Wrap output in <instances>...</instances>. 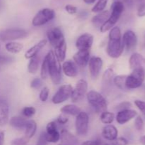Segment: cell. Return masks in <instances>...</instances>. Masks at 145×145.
Segmentation results:
<instances>
[{
	"instance_id": "6da1fadb",
	"label": "cell",
	"mask_w": 145,
	"mask_h": 145,
	"mask_svg": "<svg viewBox=\"0 0 145 145\" xmlns=\"http://www.w3.org/2000/svg\"><path fill=\"white\" fill-rule=\"evenodd\" d=\"M120 28L114 26L110 30L109 39L108 42L106 51L110 58H118L122 55L124 50Z\"/></svg>"
},
{
	"instance_id": "7a4b0ae2",
	"label": "cell",
	"mask_w": 145,
	"mask_h": 145,
	"mask_svg": "<svg viewBox=\"0 0 145 145\" xmlns=\"http://www.w3.org/2000/svg\"><path fill=\"white\" fill-rule=\"evenodd\" d=\"M49 68V76L53 84L59 85L62 82V67L53 51H50L46 55Z\"/></svg>"
},
{
	"instance_id": "3957f363",
	"label": "cell",
	"mask_w": 145,
	"mask_h": 145,
	"mask_svg": "<svg viewBox=\"0 0 145 145\" xmlns=\"http://www.w3.org/2000/svg\"><path fill=\"white\" fill-rule=\"evenodd\" d=\"M124 9L125 5L123 4L120 2H113L110 7L111 11L110 12V16L100 28L101 32L105 33L114 27L115 24L117 23V21L121 16Z\"/></svg>"
},
{
	"instance_id": "277c9868",
	"label": "cell",
	"mask_w": 145,
	"mask_h": 145,
	"mask_svg": "<svg viewBox=\"0 0 145 145\" xmlns=\"http://www.w3.org/2000/svg\"><path fill=\"white\" fill-rule=\"evenodd\" d=\"M86 98L89 103L97 112H104L107 109V101L104 97L95 90H90L86 93Z\"/></svg>"
},
{
	"instance_id": "5b68a950",
	"label": "cell",
	"mask_w": 145,
	"mask_h": 145,
	"mask_svg": "<svg viewBox=\"0 0 145 145\" xmlns=\"http://www.w3.org/2000/svg\"><path fill=\"white\" fill-rule=\"evenodd\" d=\"M145 79V69L136 68L127 75L126 78V87L127 89H135L142 85Z\"/></svg>"
},
{
	"instance_id": "8992f818",
	"label": "cell",
	"mask_w": 145,
	"mask_h": 145,
	"mask_svg": "<svg viewBox=\"0 0 145 145\" xmlns=\"http://www.w3.org/2000/svg\"><path fill=\"white\" fill-rule=\"evenodd\" d=\"M55 16V12L53 9L49 8L42 9L33 17L32 24L34 26H40L53 19Z\"/></svg>"
},
{
	"instance_id": "52a82bcc",
	"label": "cell",
	"mask_w": 145,
	"mask_h": 145,
	"mask_svg": "<svg viewBox=\"0 0 145 145\" xmlns=\"http://www.w3.org/2000/svg\"><path fill=\"white\" fill-rule=\"evenodd\" d=\"M89 115L86 112L81 111L79 115L76 116L75 119V129L77 135L85 136L87 134L89 130Z\"/></svg>"
},
{
	"instance_id": "ba28073f",
	"label": "cell",
	"mask_w": 145,
	"mask_h": 145,
	"mask_svg": "<svg viewBox=\"0 0 145 145\" xmlns=\"http://www.w3.org/2000/svg\"><path fill=\"white\" fill-rule=\"evenodd\" d=\"M28 36L26 31L21 28H8L0 32V40L2 41H11L24 38Z\"/></svg>"
},
{
	"instance_id": "9c48e42d",
	"label": "cell",
	"mask_w": 145,
	"mask_h": 145,
	"mask_svg": "<svg viewBox=\"0 0 145 145\" xmlns=\"http://www.w3.org/2000/svg\"><path fill=\"white\" fill-rule=\"evenodd\" d=\"M73 90V88L71 85H61L56 93L53 95L52 98V101L54 104H60L67 100L71 98Z\"/></svg>"
},
{
	"instance_id": "30bf717a",
	"label": "cell",
	"mask_w": 145,
	"mask_h": 145,
	"mask_svg": "<svg viewBox=\"0 0 145 145\" xmlns=\"http://www.w3.org/2000/svg\"><path fill=\"white\" fill-rule=\"evenodd\" d=\"M88 83L85 80L81 79L78 80L72 90V102H78L82 100L84 95L87 93Z\"/></svg>"
},
{
	"instance_id": "8fae6325",
	"label": "cell",
	"mask_w": 145,
	"mask_h": 145,
	"mask_svg": "<svg viewBox=\"0 0 145 145\" xmlns=\"http://www.w3.org/2000/svg\"><path fill=\"white\" fill-rule=\"evenodd\" d=\"M47 37L48 41L54 48L65 41L63 33L59 27H54L50 29L47 33Z\"/></svg>"
},
{
	"instance_id": "7c38bea8",
	"label": "cell",
	"mask_w": 145,
	"mask_h": 145,
	"mask_svg": "<svg viewBox=\"0 0 145 145\" xmlns=\"http://www.w3.org/2000/svg\"><path fill=\"white\" fill-rule=\"evenodd\" d=\"M45 136L47 142L50 143H57L60 139V133L57 129L56 122L52 121L47 125Z\"/></svg>"
},
{
	"instance_id": "4fadbf2b",
	"label": "cell",
	"mask_w": 145,
	"mask_h": 145,
	"mask_svg": "<svg viewBox=\"0 0 145 145\" xmlns=\"http://www.w3.org/2000/svg\"><path fill=\"white\" fill-rule=\"evenodd\" d=\"M89 69L92 79L95 80L99 77L103 66V60L100 57L93 56L89 61Z\"/></svg>"
},
{
	"instance_id": "5bb4252c",
	"label": "cell",
	"mask_w": 145,
	"mask_h": 145,
	"mask_svg": "<svg viewBox=\"0 0 145 145\" xmlns=\"http://www.w3.org/2000/svg\"><path fill=\"white\" fill-rule=\"evenodd\" d=\"M124 48L127 51H133L136 47L137 44V37L135 33L131 30L126 31L122 38Z\"/></svg>"
},
{
	"instance_id": "9a60e30c",
	"label": "cell",
	"mask_w": 145,
	"mask_h": 145,
	"mask_svg": "<svg viewBox=\"0 0 145 145\" xmlns=\"http://www.w3.org/2000/svg\"><path fill=\"white\" fill-rule=\"evenodd\" d=\"M73 59L77 66L85 68L90 59V50H79L74 55Z\"/></svg>"
},
{
	"instance_id": "2e32d148",
	"label": "cell",
	"mask_w": 145,
	"mask_h": 145,
	"mask_svg": "<svg viewBox=\"0 0 145 145\" xmlns=\"http://www.w3.org/2000/svg\"><path fill=\"white\" fill-rule=\"evenodd\" d=\"M93 42V36L90 34H84L77 38L76 47L78 50H90Z\"/></svg>"
},
{
	"instance_id": "e0dca14e",
	"label": "cell",
	"mask_w": 145,
	"mask_h": 145,
	"mask_svg": "<svg viewBox=\"0 0 145 145\" xmlns=\"http://www.w3.org/2000/svg\"><path fill=\"white\" fill-rule=\"evenodd\" d=\"M137 116V112L134 109H127L118 111L116 115V121L120 125H124Z\"/></svg>"
},
{
	"instance_id": "ac0fdd59",
	"label": "cell",
	"mask_w": 145,
	"mask_h": 145,
	"mask_svg": "<svg viewBox=\"0 0 145 145\" xmlns=\"http://www.w3.org/2000/svg\"><path fill=\"white\" fill-rule=\"evenodd\" d=\"M62 69L65 75L69 78H75L78 74L77 65L72 60L65 61L62 65Z\"/></svg>"
},
{
	"instance_id": "d6986e66",
	"label": "cell",
	"mask_w": 145,
	"mask_h": 145,
	"mask_svg": "<svg viewBox=\"0 0 145 145\" xmlns=\"http://www.w3.org/2000/svg\"><path fill=\"white\" fill-rule=\"evenodd\" d=\"M129 65L132 70L136 68L145 69V58L138 53H135L130 56L129 60Z\"/></svg>"
},
{
	"instance_id": "ffe728a7",
	"label": "cell",
	"mask_w": 145,
	"mask_h": 145,
	"mask_svg": "<svg viewBox=\"0 0 145 145\" xmlns=\"http://www.w3.org/2000/svg\"><path fill=\"white\" fill-rule=\"evenodd\" d=\"M9 121V107L5 100H0V127H4Z\"/></svg>"
},
{
	"instance_id": "44dd1931",
	"label": "cell",
	"mask_w": 145,
	"mask_h": 145,
	"mask_svg": "<svg viewBox=\"0 0 145 145\" xmlns=\"http://www.w3.org/2000/svg\"><path fill=\"white\" fill-rule=\"evenodd\" d=\"M110 16V11L108 10H103V11L98 13L92 18L91 23L94 27L100 28Z\"/></svg>"
},
{
	"instance_id": "7402d4cb",
	"label": "cell",
	"mask_w": 145,
	"mask_h": 145,
	"mask_svg": "<svg viewBox=\"0 0 145 145\" xmlns=\"http://www.w3.org/2000/svg\"><path fill=\"white\" fill-rule=\"evenodd\" d=\"M118 131L114 125H106L102 130L103 137L106 140L111 141V142L118 137Z\"/></svg>"
},
{
	"instance_id": "603a6c76",
	"label": "cell",
	"mask_w": 145,
	"mask_h": 145,
	"mask_svg": "<svg viewBox=\"0 0 145 145\" xmlns=\"http://www.w3.org/2000/svg\"><path fill=\"white\" fill-rule=\"evenodd\" d=\"M47 42H48V41L46 39H42L40 41L38 44L34 45L33 46L31 47L29 49L25 51V55H24L25 58L26 59H31L33 57L38 55V53L40 51V50L42 48H44V46L47 44Z\"/></svg>"
},
{
	"instance_id": "cb8c5ba5",
	"label": "cell",
	"mask_w": 145,
	"mask_h": 145,
	"mask_svg": "<svg viewBox=\"0 0 145 145\" xmlns=\"http://www.w3.org/2000/svg\"><path fill=\"white\" fill-rule=\"evenodd\" d=\"M27 122H28V119L20 116L12 117L8 121L11 127L18 129H25Z\"/></svg>"
},
{
	"instance_id": "d4e9b609",
	"label": "cell",
	"mask_w": 145,
	"mask_h": 145,
	"mask_svg": "<svg viewBox=\"0 0 145 145\" xmlns=\"http://www.w3.org/2000/svg\"><path fill=\"white\" fill-rule=\"evenodd\" d=\"M60 139L62 142V144L64 145H72L76 142V137L66 129L62 130L60 134Z\"/></svg>"
},
{
	"instance_id": "484cf974",
	"label": "cell",
	"mask_w": 145,
	"mask_h": 145,
	"mask_svg": "<svg viewBox=\"0 0 145 145\" xmlns=\"http://www.w3.org/2000/svg\"><path fill=\"white\" fill-rule=\"evenodd\" d=\"M25 136L30 139L35 135L37 130V124L33 119L28 120L25 127Z\"/></svg>"
},
{
	"instance_id": "4316f807",
	"label": "cell",
	"mask_w": 145,
	"mask_h": 145,
	"mask_svg": "<svg viewBox=\"0 0 145 145\" xmlns=\"http://www.w3.org/2000/svg\"><path fill=\"white\" fill-rule=\"evenodd\" d=\"M54 49H55L54 53H55V56H56L58 61H59V62H62V61H65L67 53L66 41L62 43V44H60L59 46L56 47V48H55Z\"/></svg>"
},
{
	"instance_id": "83f0119b",
	"label": "cell",
	"mask_w": 145,
	"mask_h": 145,
	"mask_svg": "<svg viewBox=\"0 0 145 145\" xmlns=\"http://www.w3.org/2000/svg\"><path fill=\"white\" fill-rule=\"evenodd\" d=\"M24 44L18 42L10 41L5 44V48L8 52L11 53H18L24 49Z\"/></svg>"
},
{
	"instance_id": "f1b7e54d",
	"label": "cell",
	"mask_w": 145,
	"mask_h": 145,
	"mask_svg": "<svg viewBox=\"0 0 145 145\" xmlns=\"http://www.w3.org/2000/svg\"><path fill=\"white\" fill-rule=\"evenodd\" d=\"M60 111L61 112H62L63 114H65V115L76 116V115H79V112H81V109L80 108L78 107L76 105L69 104V105H65L64 107H62L61 108Z\"/></svg>"
},
{
	"instance_id": "f546056e",
	"label": "cell",
	"mask_w": 145,
	"mask_h": 145,
	"mask_svg": "<svg viewBox=\"0 0 145 145\" xmlns=\"http://www.w3.org/2000/svg\"><path fill=\"white\" fill-rule=\"evenodd\" d=\"M127 75H119L117 76H115L113 78V82L116 87L119 88V89L122 90H128L126 87V78H127Z\"/></svg>"
},
{
	"instance_id": "4dcf8cb0",
	"label": "cell",
	"mask_w": 145,
	"mask_h": 145,
	"mask_svg": "<svg viewBox=\"0 0 145 145\" xmlns=\"http://www.w3.org/2000/svg\"><path fill=\"white\" fill-rule=\"evenodd\" d=\"M38 67H39V59L38 55H35L30 59V62L28 65V71L31 74L36 73L37 71H38Z\"/></svg>"
},
{
	"instance_id": "1f68e13d",
	"label": "cell",
	"mask_w": 145,
	"mask_h": 145,
	"mask_svg": "<svg viewBox=\"0 0 145 145\" xmlns=\"http://www.w3.org/2000/svg\"><path fill=\"white\" fill-rule=\"evenodd\" d=\"M101 121L103 122V124H106V125H109V124L112 123L115 119V115L113 112H108V111H104V112H101L100 116Z\"/></svg>"
},
{
	"instance_id": "d6a6232c",
	"label": "cell",
	"mask_w": 145,
	"mask_h": 145,
	"mask_svg": "<svg viewBox=\"0 0 145 145\" xmlns=\"http://www.w3.org/2000/svg\"><path fill=\"white\" fill-rule=\"evenodd\" d=\"M40 76L41 78L43 80L47 79L48 77L49 76V68H48V63L46 56H45L43 61H42V65H41Z\"/></svg>"
},
{
	"instance_id": "836d02e7",
	"label": "cell",
	"mask_w": 145,
	"mask_h": 145,
	"mask_svg": "<svg viewBox=\"0 0 145 145\" xmlns=\"http://www.w3.org/2000/svg\"><path fill=\"white\" fill-rule=\"evenodd\" d=\"M115 72L112 68H108L104 72L103 75V80L105 84H110L113 80Z\"/></svg>"
},
{
	"instance_id": "e575fe53",
	"label": "cell",
	"mask_w": 145,
	"mask_h": 145,
	"mask_svg": "<svg viewBox=\"0 0 145 145\" xmlns=\"http://www.w3.org/2000/svg\"><path fill=\"white\" fill-rule=\"evenodd\" d=\"M108 1V0H98L97 3L92 8V12L99 13L101 11H103L106 7Z\"/></svg>"
},
{
	"instance_id": "d590c367",
	"label": "cell",
	"mask_w": 145,
	"mask_h": 145,
	"mask_svg": "<svg viewBox=\"0 0 145 145\" xmlns=\"http://www.w3.org/2000/svg\"><path fill=\"white\" fill-rule=\"evenodd\" d=\"M35 114V109L33 107H25L22 109V115L25 117H32Z\"/></svg>"
},
{
	"instance_id": "8d00e7d4",
	"label": "cell",
	"mask_w": 145,
	"mask_h": 145,
	"mask_svg": "<svg viewBox=\"0 0 145 145\" xmlns=\"http://www.w3.org/2000/svg\"><path fill=\"white\" fill-rule=\"evenodd\" d=\"M50 90L48 87H44L42 89V90L40 92V99L42 102H45L48 100V95H49Z\"/></svg>"
},
{
	"instance_id": "74e56055",
	"label": "cell",
	"mask_w": 145,
	"mask_h": 145,
	"mask_svg": "<svg viewBox=\"0 0 145 145\" xmlns=\"http://www.w3.org/2000/svg\"><path fill=\"white\" fill-rule=\"evenodd\" d=\"M28 140H29V139L24 136H23V137L14 139V140L11 142V144H12V145H25L28 142Z\"/></svg>"
},
{
	"instance_id": "f35d334b",
	"label": "cell",
	"mask_w": 145,
	"mask_h": 145,
	"mask_svg": "<svg viewBox=\"0 0 145 145\" xmlns=\"http://www.w3.org/2000/svg\"><path fill=\"white\" fill-rule=\"evenodd\" d=\"M135 127L139 131L142 130L144 127V121L140 116H136L135 120Z\"/></svg>"
},
{
	"instance_id": "ab89813d",
	"label": "cell",
	"mask_w": 145,
	"mask_h": 145,
	"mask_svg": "<svg viewBox=\"0 0 145 145\" xmlns=\"http://www.w3.org/2000/svg\"><path fill=\"white\" fill-rule=\"evenodd\" d=\"M111 145H127L128 142L124 137H117L116 139L112 141Z\"/></svg>"
},
{
	"instance_id": "60d3db41",
	"label": "cell",
	"mask_w": 145,
	"mask_h": 145,
	"mask_svg": "<svg viewBox=\"0 0 145 145\" xmlns=\"http://www.w3.org/2000/svg\"><path fill=\"white\" fill-rule=\"evenodd\" d=\"M42 84V81L40 78H36L33 80L31 82V88L33 89H38L41 87Z\"/></svg>"
},
{
	"instance_id": "b9f144b4",
	"label": "cell",
	"mask_w": 145,
	"mask_h": 145,
	"mask_svg": "<svg viewBox=\"0 0 145 145\" xmlns=\"http://www.w3.org/2000/svg\"><path fill=\"white\" fill-rule=\"evenodd\" d=\"M135 104L136 106L142 112L143 115L145 116V102L142 100H136L135 101Z\"/></svg>"
},
{
	"instance_id": "7bdbcfd3",
	"label": "cell",
	"mask_w": 145,
	"mask_h": 145,
	"mask_svg": "<svg viewBox=\"0 0 145 145\" xmlns=\"http://www.w3.org/2000/svg\"><path fill=\"white\" fill-rule=\"evenodd\" d=\"M68 121H69L68 117L65 114L63 113L60 114V115L57 117V122L59 124H60V125H65V124L67 123Z\"/></svg>"
},
{
	"instance_id": "ee69618b",
	"label": "cell",
	"mask_w": 145,
	"mask_h": 145,
	"mask_svg": "<svg viewBox=\"0 0 145 145\" xmlns=\"http://www.w3.org/2000/svg\"><path fill=\"white\" fill-rule=\"evenodd\" d=\"M137 16L139 17H142L145 16V3L140 2L138 9H137Z\"/></svg>"
},
{
	"instance_id": "f6af8a7d",
	"label": "cell",
	"mask_w": 145,
	"mask_h": 145,
	"mask_svg": "<svg viewBox=\"0 0 145 145\" xmlns=\"http://www.w3.org/2000/svg\"><path fill=\"white\" fill-rule=\"evenodd\" d=\"M132 107V104L129 102H121L120 104H119L117 106V109H118V111L123 110V109H130Z\"/></svg>"
},
{
	"instance_id": "bcb514c9",
	"label": "cell",
	"mask_w": 145,
	"mask_h": 145,
	"mask_svg": "<svg viewBox=\"0 0 145 145\" xmlns=\"http://www.w3.org/2000/svg\"><path fill=\"white\" fill-rule=\"evenodd\" d=\"M65 9L67 12L69 13V14H74L77 11V8L75 6L72 5V4H67V5L65 6Z\"/></svg>"
},
{
	"instance_id": "7dc6e473",
	"label": "cell",
	"mask_w": 145,
	"mask_h": 145,
	"mask_svg": "<svg viewBox=\"0 0 145 145\" xmlns=\"http://www.w3.org/2000/svg\"><path fill=\"white\" fill-rule=\"evenodd\" d=\"M13 61V58L10 56H7V55H1L0 54V64H5L8 63L11 61Z\"/></svg>"
},
{
	"instance_id": "c3c4849f",
	"label": "cell",
	"mask_w": 145,
	"mask_h": 145,
	"mask_svg": "<svg viewBox=\"0 0 145 145\" xmlns=\"http://www.w3.org/2000/svg\"><path fill=\"white\" fill-rule=\"evenodd\" d=\"M47 142L46 139H45V133L41 134L40 136L39 139L38 140V143H37V145H47Z\"/></svg>"
},
{
	"instance_id": "681fc988",
	"label": "cell",
	"mask_w": 145,
	"mask_h": 145,
	"mask_svg": "<svg viewBox=\"0 0 145 145\" xmlns=\"http://www.w3.org/2000/svg\"><path fill=\"white\" fill-rule=\"evenodd\" d=\"M81 145H101L99 140H89L84 142Z\"/></svg>"
},
{
	"instance_id": "f907efd6",
	"label": "cell",
	"mask_w": 145,
	"mask_h": 145,
	"mask_svg": "<svg viewBox=\"0 0 145 145\" xmlns=\"http://www.w3.org/2000/svg\"><path fill=\"white\" fill-rule=\"evenodd\" d=\"M132 1L133 0H113V2H120L124 5H128V4H131Z\"/></svg>"
},
{
	"instance_id": "816d5d0a",
	"label": "cell",
	"mask_w": 145,
	"mask_h": 145,
	"mask_svg": "<svg viewBox=\"0 0 145 145\" xmlns=\"http://www.w3.org/2000/svg\"><path fill=\"white\" fill-rule=\"evenodd\" d=\"M4 132L0 131V145H4Z\"/></svg>"
},
{
	"instance_id": "f5cc1de1",
	"label": "cell",
	"mask_w": 145,
	"mask_h": 145,
	"mask_svg": "<svg viewBox=\"0 0 145 145\" xmlns=\"http://www.w3.org/2000/svg\"><path fill=\"white\" fill-rule=\"evenodd\" d=\"M84 2L86 3V4H93V3L96 1V0H83Z\"/></svg>"
},
{
	"instance_id": "db71d44e",
	"label": "cell",
	"mask_w": 145,
	"mask_h": 145,
	"mask_svg": "<svg viewBox=\"0 0 145 145\" xmlns=\"http://www.w3.org/2000/svg\"><path fill=\"white\" fill-rule=\"evenodd\" d=\"M140 141L143 145H145V135H144V136H141Z\"/></svg>"
},
{
	"instance_id": "11a10c76",
	"label": "cell",
	"mask_w": 145,
	"mask_h": 145,
	"mask_svg": "<svg viewBox=\"0 0 145 145\" xmlns=\"http://www.w3.org/2000/svg\"><path fill=\"white\" fill-rule=\"evenodd\" d=\"M0 49H1V44H0Z\"/></svg>"
}]
</instances>
